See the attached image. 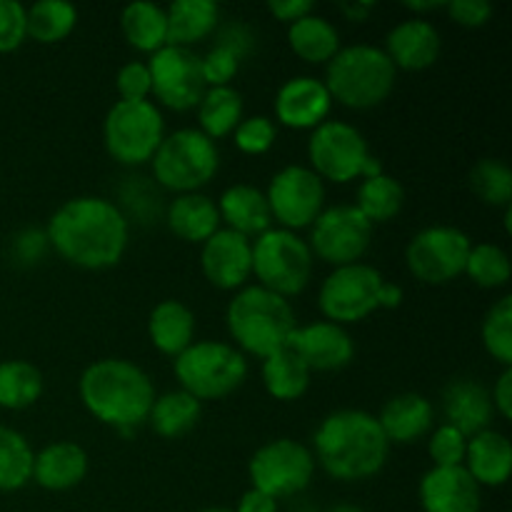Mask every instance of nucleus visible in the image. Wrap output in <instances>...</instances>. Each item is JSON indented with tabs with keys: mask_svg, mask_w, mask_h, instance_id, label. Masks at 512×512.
I'll use <instances>...</instances> for the list:
<instances>
[{
	"mask_svg": "<svg viewBox=\"0 0 512 512\" xmlns=\"http://www.w3.org/2000/svg\"><path fill=\"white\" fill-rule=\"evenodd\" d=\"M45 235L50 248L73 268L108 270L128 250L130 223L110 198L78 195L50 215Z\"/></svg>",
	"mask_w": 512,
	"mask_h": 512,
	"instance_id": "1",
	"label": "nucleus"
},
{
	"mask_svg": "<svg viewBox=\"0 0 512 512\" xmlns=\"http://www.w3.org/2000/svg\"><path fill=\"white\" fill-rule=\"evenodd\" d=\"M315 465L338 483L370 480L385 468L390 443L368 410L340 408L325 415L313 433Z\"/></svg>",
	"mask_w": 512,
	"mask_h": 512,
	"instance_id": "2",
	"label": "nucleus"
},
{
	"mask_svg": "<svg viewBox=\"0 0 512 512\" xmlns=\"http://www.w3.org/2000/svg\"><path fill=\"white\" fill-rule=\"evenodd\" d=\"M78 395L95 420L120 433H133L148 423L158 393L153 378L133 360L100 358L80 373Z\"/></svg>",
	"mask_w": 512,
	"mask_h": 512,
	"instance_id": "3",
	"label": "nucleus"
},
{
	"mask_svg": "<svg viewBox=\"0 0 512 512\" xmlns=\"http://www.w3.org/2000/svg\"><path fill=\"white\" fill-rule=\"evenodd\" d=\"M225 325L240 353L263 360L288 345L298 320L290 300L253 283L233 295L225 310Z\"/></svg>",
	"mask_w": 512,
	"mask_h": 512,
	"instance_id": "4",
	"label": "nucleus"
},
{
	"mask_svg": "<svg viewBox=\"0 0 512 512\" xmlns=\"http://www.w3.org/2000/svg\"><path fill=\"white\" fill-rule=\"evenodd\" d=\"M398 70L383 48L368 43L345 45L325 65V88L333 103L350 110H370L390 98Z\"/></svg>",
	"mask_w": 512,
	"mask_h": 512,
	"instance_id": "5",
	"label": "nucleus"
},
{
	"mask_svg": "<svg viewBox=\"0 0 512 512\" xmlns=\"http://www.w3.org/2000/svg\"><path fill=\"white\" fill-rule=\"evenodd\" d=\"M173 373L180 390L195 400H223L233 395L248 378V358L223 340H195L178 358Z\"/></svg>",
	"mask_w": 512,
	"mask_h": 512,
	"instance_id": "6",
	"label": "nucleus"
},
{
	"mask_svg": "<svg viewBox=\"0 0 512 512\" xmlns=\"http://www.w3.org/2000/svg\"><path fill=\"white\" fill-rule=\"evenodd\" d=\"M153 180L175 195L200 193L220 170V150L215 140L198 128H178L165 133L155 150Z\"/></svg>",
	"mask_w": 512,
	"mask_h": 512,
	"instance_id": "7",
	"label": "nucleus"
},
{
	"mask_svg": "<svg viewBox=\"0 0 512 512\" xmlns=\"http://www.w3.org/2000/svg\"><path fill=\"white\" fill-rule=\"evenodd\" d=\"M308 160V168L323 183L345 185L383 173V165L373 158L365 135L345 120H325L310 130Z\"/></svg>",
	"mask_w": 512,
	"mask_h": 512,
	"instance_id": "8",
	"label": "nucleus"
},
{
	"mask_svg": "<svg viewBox=\"0 0 512 512\" xmlns=\"http://www.w3.org/2000/svg\"><path fill=\"white\" fill-rule=\"evenodd\" d=\"M165 138V118L153 100H115L103 120V145L115 163H150Z\"/></svg>",
	"mask_w": 512,
	"mask_h": 512,
	"instance_id": "9",
	"label": "nucleus"
},
{
	"mask_svg": "<svg viewBox=\"0 0 512 512\" xmlns=\"http://www.w3.org/2000/svg\"><path fill=\"white\" fill-rule=\"evenodd\" d=\"M313 263L308 240L293 230L270 228L253 240V278L260 288L285 300L308 288Z\"/></svg>",
	"mask_w": 512,
	"mask_h": 512,
	"instance_id": "10",
	"label": "nucleus"
},
{
	"mask_svg": "<svg viewBox=\"0 0 512 512\" xmlns=\"http://www.w3.org/2000/svg\"><path fill=\"white\" fill-rule=\"evenodd\" d=\"M315 470L318 465L308 445L293 438H275L255 450L248 463V478L250 488L263 490L280 503L308 490Z\"/></svg>",
	"mask_w": 512,
	"mask_h": 512,
	"instance_id": "11",
	"label": "nucleus"
},
{
	"mask_svg": "<svg viewBox=\"0 0 512 512\" xmlns=\"http://www.w3.org/2000/svg\"><path fill=\"white\" fill-rule=\"evenodd\" d=\"M385 278L378 268L368 263L343 265L333 268V273L325 275L318 290V308L328 323L348 325L363 323L365 318L378 308V295Z\"/></svg>",
	"mask_w": 512,
	"mask_h": 512,
	"instance_id": "12",
	"label": "nucleus"
},
{
	"mask_svg": "<svg viewBox=\"0 0 512 512\" xmlns=\"http://www.w3.org/2000/svg\"><path fill=\"white\" fill-rule=\"evenodd\" d=\"M473 240L455 225H428L405 245V265L425 285H448L465 273Z\"/></svg>",
	"mask_w": 512,
	"mask_h": 512,
	"instance_id": "13",
	"label": "nucleus"
},
{
	"mask_svg": "<svg viewBox=\"0 0 512 512\" xmlns=\"http://www.w3.org/2000/svg\"><path fill=\"white\" fill-rule=\"evenodd\" d=\"M375 225L350 205H333L325 208L310 225V253L313 258L323 260L330 268L363 263L373 245Z\"/></svg>",
	"mask_w": 512,
	"mask_h": 512,
	"instance_id": "14",
	"label": "nucleus"
},
{
	"mask_svg": "<svg viewBox=\"0 0 512 512\" xmlns=\"http://www.w3.org/2000/svg\"><path fill=\"white\" fill-rule=\"evenodd\" d=\"M265 198L273 223L298 233L325 210V183L308 165H285L270 178Z\"/></svg>",
	"mask_w": 512,
	"mask_h": 512,
	"instance_id": "15",
	"label": "nucleus"
},
{
	"mask_svg": "<svg viewBox=\"0 0 512 512\" xmlns=\"http://www.w3.org/2000/svg\"><path fill=\"white\" fill-rule=\"evenodd\" d=\"M150 70V98L158 100L163 108L185 113L198 108L200 98L205 95L203 70H200V55L188 48L165 45L163 50L148 58ZM155 103V105H158Z\"/></svg>",
	"mask_w": 512,
	"mask_h": 512,
	"instance_id": "16",
	"label": "nucleus"
},
{
	"mask_svg": "<svg viewBox=\"0 0 512 512\" xmlns=\"http://www.w3.org/2000/svg\"><path fill=\"white\" fill-rule=\"evenodd\" d=\"M200 270L213 288L238 293L253 278V240L220 228L200 245Z\"/></svg>",
	"mask_w": 512,
	"mask_h": 512,
	"instance_id": "17",
	"label": "nucleus"
},
{
	"mask_svg": "<svg viewBox=\"0 0 512 512\" xmlns=\"http://www.w3.org/2000/svg\"><path fill=\"white\" fill-rule=\"evenodd\" d=\"M288 348L308 365L310 373H335L348 368L355 358V343L348 328L328 320L298 325L290 335Z\"/></svg>",
	"mask_w": 512,
	"mask_h": 512,
	"instance_id": "18",
	"label": "nucleus"
},
{
	"mask_svg": "<svg viewBox=\"0 0 512 512\" xmlns=\"http://www.w3.org/2000/svg\"><path fill=\"white\" fill-rule=\"evenodd\" d=\"M275 120L293 130H315L328 120L333 98L320 78L295 75L275 93Z\"/></svg>",
	"mask_w": 512,
	"mask_h": 512,
	"instance_id": "19",
	"label": "nucleus"
},
{
	"mask_svg": "<svg viewBox=\"0 0 512 512\" xmlns=\"http://www.w3.org/2000/svg\"><path fill=\"white\" fill-rule=\"evenodd\" d=\"M418 500L423 512H483V488L460 468H430L420 478Z\"/></svg>",
	"mask_w": 512,
	"mask_h": 512,
	"instance_id": "20",
	"label": "nucleus"
},
{
	"mask_svg": "<svg viewBox=\"0 0 512 512\" xmlns=\"http://www.w3.org/2000/svg\"><path fill=\"white\" fill-rule=\"evenodd\" d=\"M385 55L395 70H428L438 63L443 40H440L438 28L425 18H408L400 20L395 28L385 35Z\"/></svg>",
	"mask_w": 512,
	"mask_h": 512,
	"instance_id": "21",
	"label": "nucleus"
},
{
	"mask_svg": "<svg viewBox=\"0 0 512 512\" xmlns=\"http://www.w3.org/2000/svg\"><path fill=\"white\" fill-rule=\"evenodd\" d=\"M445 423L458 428L465 438L483 433L493 423V400L490 390L475 378L450 380L443 390Z\"/></svg>",
	"mask_w": 512,
	"mask_h": 512,
	"instance_id": "22",
	"label": "nucleus"
},
{
	"mask_svg": "<svg viewBox=\"0 0 512 512\" xmlns=\"http://www.w3.org/2000/svg\"><path fill=\"white\" fill-rule=\"evenodd\" d=\"M378 425L385 440L393 445H410L428 438L433 430L435 410L425 395L420 393H398L383 405L378 415Z\"/></svg>",
	"mask_w": 512,
	"mask_h": 512,
	"instance_id": "23",
	"label": "nucleus"
},
{
	"mask_svg": "<svg viewBox=\"0 0 512 512\" xmlns=\"http://www.w3.org/2000/svg\"><path fill=\"white\" fill-rule=\"evenodd\" d=\"M90 468L88 453L73 440H55L35 453L33 483L50 493L78 488Z\"/></svg>",
	"mask_w": 512,
	"mask_h": 512,
	"instance_id": "24",
	"label": "nucleus"
},
{
	"mask_svg": "<svg viewBox=\"0 0 512 512\" xmlns=\"http://www.w3.org/2000/svg\"><path fill=\"white\" fill-rule=\"evenodd\" d=\"M220 225L243 238L255 240L265 230L273 228V215H270L268 198L260 188H253L248 183H235L223 190L218 200Z\"/></svg>",
	"mask_w": 512,
	"mask_h": 512,
	"instance_id": "25",
	"label": "nucleus"
},
{
	"mask_svg": "<svg viewBox=\"0 0 512 512\" xmlns=\"http://www.w3.org/2000/svg\"><path fill=\"white\" fill-rule=\"evenodd\" d=\"M463 468L480 488H503L512 473V445L508 435L488 428L468 438Z\"/></svg>",
	"mask_w": 512,
	"mask_h": 512,
	"instance_id": "26",
	"label": "nucleus"
},
{
	"mask_svg": "<svg viewBox=\"0 0 512 512\" xmlns=\"http://www.w3.org/2000/svg\"><path fill=\"white\" fill-rule=\"evenodd\" d=\"M165 223H168L170 233L175 238L198 245H203L210 235L223 228L218 205L205 193L175 195L168 208H165Z\"/></svg>",
	"mask_w": 512,
	"mask_h": 512,
	"instance_id": "27",
	"label": "nucleus"
},
{
	"mask_svg": "<svg viewBox=\"0 0 512 512\" xmlns=\"http://www.w3.org/2000/svg\"><path fill=\"white\" fill-rule=\"evenodd\" d=\"M148 338L160 355L178 358L195 343V313L183 300H160L148 315Z\"/></svg>",
	"mask_w": 512,
	"mask_h": 512,
	"instance_id": "28",
	"label": "nucleus"
},
{
	"mask_svg": "<svg viewBox=\"0 0 512 512\" xmlns=\"http://www.w3.org/2000/svg\"><path fill=\"white\" fill-rule=\"evenodd\" d=\"M168 45L188 48L208 40L220 28V5L213 0H175L165 8Z\"/></svg>",
	"mask_w": 512,
	"mask_h": 512,
	"instance_id": "29",
	"label": "nucleus"
},
{
	"mask_svg": "<svg viewBox=\"0 0 512 512\" xmlns=\"http://www.w3.org/2000/svg\"><path fill=\"white\" fill-rule=\"evenodd\" d=\"M260 380H263V388L270 398L280 400V403H295V400H300L308 393L313 373H310L308 365L285 345L278 353L263 358V365H260Z\"/></svg>",
	"mask_w": 512,
	"mask_h": 512,
	"instance_id": "30",
	"label": "nucleus"
},
{
	"mask_svg": "<svg viewBox=\"0 0 512 512\" xmlns=\"http://www.w3.org/2000/svg\"><path fill=\"white\" fill-rule=\"evenodd\" d=\"M288 45L300 60L310 65H328L343 45L340 33L323 15H305L288 25Z\"/></svg>",
	"mask_w": 512,
	"mask_h": 512,
	"instance_id": "31",
	"label": "nucleus"
},
{
	"mask_svg": "<svg viewBox=\"0 0 512 512\" xmlns=\"http://www.w3.org/2000/svg\"><path fill=\"white\" fill-rule=\"evenodd\" d=\"M203 418V403L185 390H168L155 395L153 408L148 413V425L155 435L165 440H178L188 435Z\"/></svg>",
	"mask_w": 512,
	"mask_h": 512,
	"instance_id": "32",
	"label": "nucleus"
},
{
	"mask_svg": "<svg viewBox=\"0 0 512 512\" xmlns=\"http://www.w3.org/2000/svg\"><path fill=\"white\" fill-rule=\"evenodd\" d=\"M120 30L130 48L153 55L168 45V15L158 3H130L120 13Z\"/></svg>",
	"mask_w": 512,
	"mask_h": 512,
	"instance_id": "33",
	"label": "nucleus"
},
{
	"mask_svg": "<svg viewBox=\"0 0 512 512\" xmlns=\"http://www.w3.org/2000/svg\"><path fill=\"white\" fill-rule=\"evenodd\" d=\"M198 123L200 133L208 135L210 140H220L233 135L240 120L245 118L243 95L233 85L223 88H208L198 103Z\"/></svg>",
	"mask_w": 512,
	"mask_h": 512,
	"instance_id": "34",
	"label": "nucleus"
},
{
	"mask_svg": "<svg viewBox=\"0 0 512 512\" xmlns=\"http://www.w3.org/2000/svg\"><path fill=\"white\" fill-rule=\"evenodd\" d=\"M353 205L373 225L390 223V220L398 218L400 210H403L405 188L400 185L398 178H393V175L388 173L370 175V178L360 180Z\"/></svg>",
	"mask_w": 512,
	"mask_h": 512,
	"instance_id": "35",
	"label": "nucleus"
},
{
	"mask_svg": "<svg viewBox=\"0 0 512 512\" xmlns=\"http://www.w3.org/2000/svg\"><path fill=\"white\" fill-rule=\"evenodd\" d=\"M78 25V8L63 0H40L25 8V33L40 45H55Z\"/></svg>",
	"mask_w": 512,
	"mask_h": 512,
	"instance_id": "36",
	"label": "nucleus"
},
{
	"mask_svg": "<svg viewBox=\"0 0 512 512\" xmlns=\"http://www.w3.org/2000/svg\"><path fill=\"white\" fill-rule=\"evenodd\" d=\"M43 395V373L28 360H0V408H33Z\"/></svg>",
	"mask_w": 512,
	"mask_h": 512,
	"instance_id": "37",
	"label": "nucleus"
},
{
	"mask_svg": "<svg viewBox=\"0 0 512 512\" xmlns=\"http://www.w3.org/2000/svg\"><path fill=\"white\" fill-rule=\"evenodd\" d=\"M35 450L20 430L0 425V493H18L33 480Z\"/></svg>",
	"mask_w": 512,
	"mask_h": 512,
	"instance_id": "38",
	"label": "nucleus"
},
{
	"mask_svg": "<svg viewBox=\"0 0 512 512\" xmlns=\"http://www.w3.org/2000/svg\"><path fill=\"white\" fill-rule=\"evenodd\" d=\"M468 183L480 203L493 205V208H508V205H512V170L503 160H478L473 170H470Z\"/></svg>",
	"mask_w": 512,
	"mask_h": 512,
	"instance_id": "39",
	"label": "nucleus"
},
{
	"mask_svg": "<svg viewBox=\"0 0 512 512\" xmlns=\"http://www.w3.org/2000/svg\"><path fill=\"white\" fill-rule=\"evenodd\" d=\"M463 275H468V278L483 290L505 288V285L510 283L512 275L510 255L495 243L473 245Z\"/></svg>",
	"mask_w": 512,
	"mask_h": 512,
	"instance_id": "40",
	"label": "nucleus"
},
{
	"mask_svg": "<svg viewBox=\"0 0 512 512\" xmlns=\"http://www.w3.org/2000/svg\"><path fill=\"white\" fill-rule=\"evenodd\" d=\"M480 338L483 348L495 363L503 368H512V298L503 295L495 300L485 313L483 325H480Z\"/></svg>",
	"mask_w": 512,
	"mask_h": 512,
	"instance_id": "41",
	"label": "nucleus"
},
{
	"mask_svg": "<svg viewBox=\"0 0 512 512\" xmlns=\"http://www.w3.org/2000/svg\"><path fill=\"white\" fill-rule=\"evenodd\" d=\"M278 140V125L268 115H248L233 130V143L245 155H265Z\"/></svg>",
	"mask_w": 512,
	"mask_h": 512,
	"instance_id": "42",
	"label": "nucleus"
},
{
	"mask_svg": "<svg viewBox=\"0 0 512 512\" xmlns=\"http://www.w3.org/2000/svg\"><path fill=\"white\" fill-rule=\"evenodd\" d=\"M468 450V438L453 425L443 423L430 430L428 455L433 460V468H460Z\"/></svg>",
	"mask_w": 512,
	"mask_h": 512,
	"instance_id": "43",
	"label": "nucleus"
},
{
	"mask_svg": "<svg viewBox=\"0 0 512 512\" xmlns=\"http://www.w3.org/2000/svg\"><path fill=\"white\" fill-rule=\"evenodd\" d=\"M243 60L233 53V50L223 48V45H213L205 55H200V70L208 88H223V85H233V78L238 75Z\"/></svg>",
	"mask_w": 512,
	"mask_h": 512,
	"instance_id": "44",
	"label": "nucleus"
},
{
	"mask_svg": "<svg viewBox=\"0 0 512 512\" xmlns=\"http://www.w3.org/2000/svg\"><path fill=\"white\" fill-rule=\"evenodd\" d=\"M25 40V5L18 0H0V55L13 53Z\"/></svg>",
	"mask_w": 512,
	"mask_h": 512,
	"instance_id": "45",
	"label": "nucleus"
},
{
	"mask_svg": "<svg viewBox=\"0 0 512 512\" xmlns=\"http://www.w3.org/2000/svg\"><path fill=\"white\" fill-rule=\"evenodd\" d=\"M150 70L143 60H130L115 75L118 100H150Z\"/></svg>",
	"mask_w": 512,
	"mask_h": 512,
	"instance_id": "46",
	"label": "nucleus"
},
{
	"mask_svg": "<svg viewBox=\"0 0 512 512\" xmlns=\"http://www.w3.org/2000/svg\"><path fill=\"white\" fill-rule=\"evenodd\" d=\"M445 10L450 20L463 28H483L493 18V5L488 0H448Z\"/></svg>",
	"mask_w": 512,
	"mask_h": 512,
	"instance_id": "47",
	"label": "nucleus"
},
{
	"mask_svg": "<svg viewBox=\"0 0 512 512\" xmlns=\"http://www.w3.org/2000/svg\"><path fill=\"white\" fill-rule=\"evenodd\" d=\"M215 33H218V40H215V45H223V48L233 50V53L238 55L240 60H245L250 53H253L255 35H253V30H250L245 23H240V20L225 23L223 28H218Z\"/></svg>",
	"mask_w": 512,
	"mask_h": 512,
	"instance_id": "48",
	"label": "nucleus"
},
{
	"mask_svg": "<svg viewBox=\"0 0 512 512\" xmlns=\"http://www.w3.org/2000/svg\"><path fill=\"white\" fill-rule=\"evenodd\" d=\"M48 248L50 245H48V235H45V230L28 228V230H23V233L15 235V240H13V255L25 265L38 263Z\"/></svg>",
	"mask_w": 512,
	"mask_h": 512,
	"instance_id": "49",
	"label": "nucleus"
},
{
	"mask_svg": "<svg viewBox=\"0 0 512 512\" xmlns=\"http://www.w3.org/2000/svg\"><path fill=\"white\" fill-rule=\"evenodd\" d=\"M490 400H493L495 415L503 420L512 418V368H503V373L495 380L493 390H490Z\"/></svg>",
	"mask_w": 512,
	"mask_h": 512,
	"instance_id": "50",
	"label": "nucleus"
},
{
	"mask_svg": "<svg viewBox=\"0 0 512 512\" xmlns=\"http://www.w3.org/2000/svg\"><path fill=\"white\" fill-rule=\"evenodd\" d=\"M315 5L310 0H270L268 10L280 20V23L290 25L295 20L305 18V15L313 13Z\"/></svg>",
	"mask_w": 512,
	"mask_h": 512,
	"instance_id": "51",
	"label": "nucleus"
},
{
	"mask_svg": "<svg viewBox=\"0 0 512 512\" xmlns=\"http://www.w3.org/2000/svg\"><path fill=\"white\" fill-rule=\"evenodd\" d=\"M280 510V503L275 498H270L268 493H263V490H245L243 495H240L238 505H235L233 512H278Z\"/></svg>",
	"mask_w": 512,
	"mask_h": 512,
	"instance_id": "52",
	"label": "nucleus"
},
{
	"mask_svg": "<svg viewBox=\"0 0 512 512\" xmlns=\"http://www.w3.org/2000/svg\"><path fill=\"white\" fill-rule=\"evenodd\" d=\"M400 303H403V288H400L398 283H388V280H385L378 295V308L395 310L400 308Z\"/></svg>",
	"mask_w": 512,
	"mask_h": 512,
	"instance_id": "53",
	"label": "nucleus"
},
{
	"mask_svg": "<svg viewBox=\"0 0 512 512\" xmlns=\"http://www.w3.org/2000/svg\"><path fill=\"white\" fill-rule=\"evenodd\" d=\"M448 0H405V8L413 13V18H420V13H430V10H445Z\"/></svg>",
	"mask_w": 512,
	"mask_h": 512,
	"instance_id": "54",
	"label": "nucleus"
},
{
	"mask_svg": "<svg viewBox=\"0 0 512 512\" xmlns=\"http://www.w3.org/2000/svg\"><path fill=\"white\" fill-rule=\"evenodd\" d=\"M373 8H375L373 3H360V0H353V3H343V5H340V10H343V13L348 15L350 20H358V23H363V20L368 18V13Z\"/></svg>",
	"mask_w": 512,
	"mask_h": 512,
	"instance_id": "55",
	"label": "nucleus"
},
{
	"mask_svg": "<svg viewBox=\"0 0 512 512\" xmlns=\"http://www.w3.org/2000/svg\"><path fill=\"white\" fill-rule=\"evenodd\" d=\"M328 512H365V510L360 508V505H353V503H338V505H333Z\"/></svg>",
	"mask_w": 512,
	"mask_h": 512,
	"instance_id": "56",
	"label": "nucleus"
},
{
	"mask_svg": "<svg viewBox=\"0 0 512 512\" xmlns=\"http://www.w3.org/2000/svg\"><path fill=\"white\" fill-rule=\"evenodd\" d=\"M198 512H233V510H228V508H205V510H198Z\"/></svg>",
	"mask_w": 512,
	"mask_h": 512,
	"instance_id": "57",
	"label": "nucleus"
}]
</instances>
